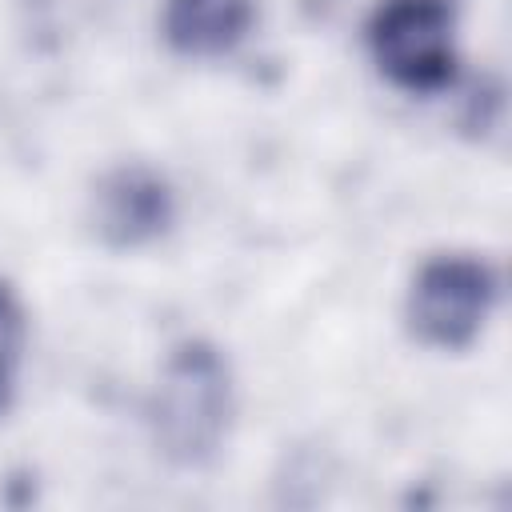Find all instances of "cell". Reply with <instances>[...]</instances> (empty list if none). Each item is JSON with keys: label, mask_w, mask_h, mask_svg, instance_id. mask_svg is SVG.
I'll list each match as a JSON object with an SVG mask.
<instances>
[{"label": "cell", "mask_w": 512, "mask_h": 512, "mask_svg": "<svg viewBox=\"0 0 512 512\" xmlns=\"http://www.w3.org/2000/svg\"><path fill=\"white\" fill-rule=\"evenodd\" d=\"M504 280L480 252L424 256L404 292V328L432 352H468L496 316Z\"/></svg>", "instance_id": "cell-2"}, {"label": "cell", "mask_w": 512, "mask_h": 512, "mask_svg": "<svg viewBox=\"0 0 512 512\" xmlns=\"http://www.w3.org/2000/svg\"><path fill=\"white\" fill-rule=\"evenodd\" d=\"M152 448L172 468H208L236 424V372L208 336L176 340L144 404Z\"/></svg>", "instance_id": "cell-1"}, {"label": "cell", "mask_w": 512, "mask_h": 512, "mask_svg": "<svg viewBox=\"0 0 512 512\" xmlns=\"http://www.w3.org/2000/svg\"><path fill=\"white\" fill-rule=\"evenodd\" d=\"M88 220L92 232L104 248L112 252H140L160 244L176 220H180V200L172 180L144 164V160H128L108 168L88 200Z\"/></svg>", "instance_id": "cell-4"}, {"label": "cell", "mask_w": 512, "mask_h": 512, "mask_svg": "<svg viewBox=\"0 0 512 512\" xmlns=\"http://www.w3.org/2000/svg\"><path fill=\"white\" fill-rule=\"evenodd\" d=\"M364 48L396 92H448L460 76L456 0H376L364 20Z\"/></svg>", "instance_id": "cell-3"}, {"label": "cell", "mask_w": 512, "mask_h": 512, "mask_svg": "<svg viewBox=\"0 0 512 512\" xmlns=\"http://www.w3.org/2000/svg\"><path fill=\"white\" fill-rule=\"evenodd\" d=\"M24 360H28V308L16 284L0 276V420L20 400Z\"/></svg>", "instance_id": "cell-6"}, {"label": "cell", "mask_w": 512, "mask_h": 512, "mask_svg": "<svg viewBox=\"0 0 512 512\" xmlns=\"http://www.w3.org/2000/svg\"><path fill=\"white\" fill-rule=\"evenodd\" d=\"M256 0H164L160 40L184 60H224L256 28Z\"/></svg>", "instance_id": "cell-5"}]
</instances>
